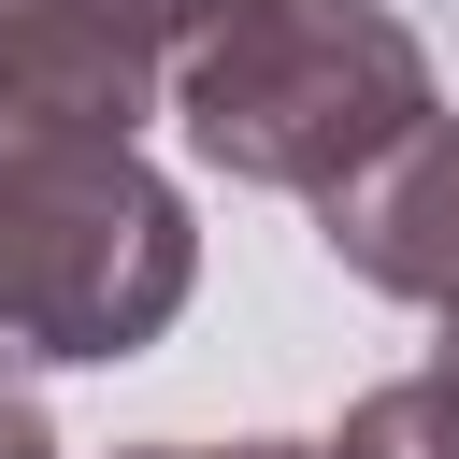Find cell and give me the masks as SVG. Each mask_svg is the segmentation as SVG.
<instances>
[{"label":"cell","instance_id":"6da1fadb","mask_svg":"<svg viewBox=\"0 0 459 459\" xmlns=\"http://www.w3.org/2000/svg\"><path fill=\"white\" fill-rule=\"evenodd\" d=\"M201 287L186 186L115 129H0V373H115Z\"/></svg>","mask_w":459,"mask_h":459},{"label":"cell","instance_id":"7a4b0ae2","mask_svg":"<svg viewBox=\"0 0 459 459\" xmlns=\"http://www.w3.org/2000/svg\"><path fill=\"white\" fill-rule=\"evenodd\" d=\"M172 115L201 172L330 201L430 115V43L387 0H201V29L172 43Z\"/></svg>","mask_w":459,"mask_h":459},{"label":"cell","instance_id":"3957f363","mask_svg":"<svg viewBox=\"0 0 459 459\" xmlns=\"http://www.w3.org/2000/svg\"><path fill=\"white\" fill-rule=\"evenodd\" d=\"M201 0H0V129H143L172 115V43Z\"/></svg>","mask_w":459,"mask_h":459},{"label":"cell","instance_id":"277c9868","mask_svg":"<svg viewBox=\"0 0 459 459\" xmlns=\"http://www.w3.org/2000/svg\"><path fill=\"white\" fill-rule=\"evenodd\" d=\"M316 244L344 258V287L459 316V115H416L373 172H344L316 201Z\"/></svg>","mask_w":459,"mask_h":459},{"label":"cell","instance_id":"5b68a950","mask_svg":"<svg viewBox=\"0 0 459 459\" xmlns=\"http://www.w3.org/2000/svg\"><path fill=\"white\" fill-rule=\"evenodd\" d=\"M330 459H459V316H445L430 373H387V387H359V402H344Z\"/></svg>","mask_w":459,"mask_h":459},{"label":"cell","instance_id":"8992f818","mask_svg":"<svg viewBox=\"0 0 459 459\" xmlns=\"http://www.w3.org/2000/svg\"><path fill=\"white\" fill-rule=\"evenodd\" d=\"M0 459H57V430H43V402L0 373Z\"/></svg>","mask_w":459,"mask_h":459},{"label":"cell","instance_id":"52a82bcc","mask_svg":"<svg viewBox=\"0 0 459 459\" xmlns=\"http://www.w3.org/2000/svg\"><path fill=\"white\" fill-rule=\"evenodd\" d=\"M215 459H330V445H215Z\"/></svg>","mask_w":459,"mask_h":459},{"label":"cell","instance_id":"ba28073f","mask_svg":"<svg viewBox=\"0 0 459 459\" xmlns=\"http://www.w3.org/2000/svg\"><path fill=\"white\" fill-rule=\"evenodd\" d=\"M115 459H215V445H115Z\"/></svg>","mask_w":459,"mask_h":459}]
</instances>
